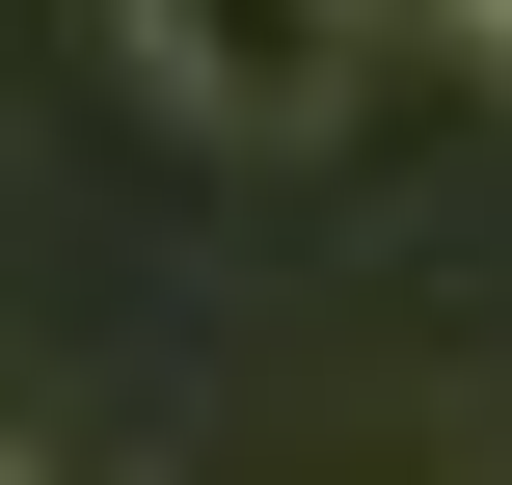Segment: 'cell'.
I'll return each mask as SVG.
<instances>
[{
	"mask_svg": "<svg viewBox=\"0 0 512 485\" xmlns=\"http://www.w3.org/2000/svg\"><path fill=\"white\" fill-rule=\"evenodd\" d=\"M108 27H135V81H162L189 135L297 162V135L351 108V27H378V0H108Z\"/></svg>",
	"mask_w": 512,
	"mask_h": 485,
	"instance_id": "6da1fadb",
	"label": "cell"
},
{
	"mask_svg": "<svg viewBox=\"0 0 512 485\" xmlns=\"http://www.w3.org/2000/svg\"><path fill=\"white\" fill-rule=\"evenodd\" d=\"M459 54H486V81H512V0H459Z\"/></svg>",
	"mask_w": 512,
	"mask_h": 485,
	"instance_id": "7a4b0ae2",
	"label": "cell"
}]
</instances>
